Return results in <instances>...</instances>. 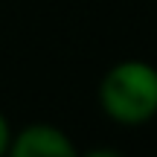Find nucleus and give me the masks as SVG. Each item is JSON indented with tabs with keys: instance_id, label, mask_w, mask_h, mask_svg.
<instances>
[{
	"instance_id": "3",
	"label": "nucleus",
	"mask_w": 157,
	"mask_h": 157,
	"mask_svg": "<svg viewBox=\"0 0 157 157\" xmlns=\"http://www.w3.org/2000/svg\"><path fill=\"white\" fill-rule=\"evenodd\" d=\"M9 143H12V131H9V122H6V117L0 113V154L9 151Z\"/></svg>"
},
{
	"instance_id": "1",
	"label": "nucleus",
	"mask_w": 157,
	"mask_h": 157,
	"mask_svg": "<svg viewBox=\"0 0 157 157\" xmlns=\"http://www.w3.org/2000/svg\"><path fill=\"white\" fill-rule=\"evenodd\" d=\"M99 102L111 119L140 125L157 113V70L146 61H119L102 78Z\"/></svg>"
},
{
	"instance_id": "2",
	"label": "nucleus",
	"mask_w": 157,
	"mask_h": 157,
	"mask_svg": "<svg viewBox=\"0 0 157 157\" xmlns=\"http://www.w3.org/2000/svg\"><path fill=\"white\" fill-rule=\"evenodd\" d=\"M12 157H73L76 146L67 140L61 128L56 125H29L9 143Z\"/></svg>"
}]
</instances>
